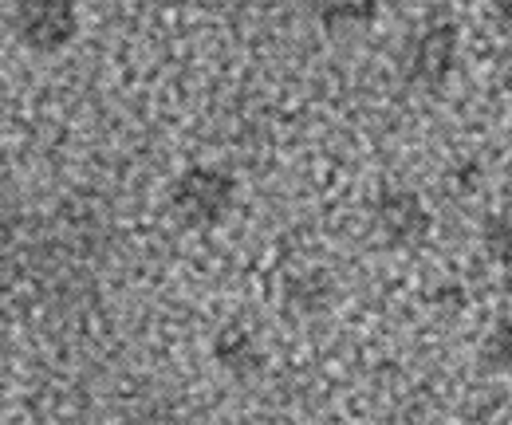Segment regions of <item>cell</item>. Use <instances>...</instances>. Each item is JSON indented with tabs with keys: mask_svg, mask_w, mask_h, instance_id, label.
Masks as SVG:
<instances>
[{
	"mask_svg": "<svg viewBox=\"0 0 512 425\" xmlns=\"http://www.w3.org/2000/svg\"><path fill=\"white\" fill-rule=\"evenodd\" d=\"M170 217L193 229L209 233L237 209V178L221 166H190L170 182Z\"/></svg>",
	"mask_w": 512,
	"mask_h": 425,
	"instance_id": "cell-1",
	"label": "cell"
},
{
	"mask_svg": "<svg viewBox=\"0 0 512 425\" xmlns=\"http://www.w3.org/2000/svg\"><path fill=\"white\" fill-rule=\"evenodd\" d=\"M461 60V32L453 20H430L406 44L402 75L418 91H442Z\"/></svg>",
	"mask_w": 512,
	"mask_h": 425,
	"instance_id": "cell-2",
	"label": "cell"
},
{
	"mask_svg": "<svg viewBox=\"0 0 512 425\" xmlns=\"http://www.w3.org/2000/svg\"><path fill=\"white\" fill-rule=\"evenodd\" d=\"M371 225L390 248H418L434 233V213L418 189L390 185L371 201Z\"/></svg>",
	"mask_w": 512,
	"mask_h": 425,
	"instance_id": "cell-3",
	"label": "cell"
},
{
	"mask_svg": "<svg viewBox=\"0 0 512 425\" xmlns=\"http://www.w3.org/2000/svg\"><path fill=\"white\" fill-rule=\"evenodd\" d=\"M12 32L28 52H64L79 36V12L67 0H28L12 8Z\"/></svg>",
	"mask_w": 512,
	"mask_h": 425,
	"instance_id": "cell-4",
	"label": "cell"
},
{
	"mask_svg": "<svg viewBox=\"0 0 512 425\" xmlns=\"http://www.w3.org/2000/svg\"><path fill=\"white\" fill-rule=\"evenodd\" d=\"M213 359L225 374L233 378H253L264 370V347L253 335V327L245 323H225L217 335H213Z\"/></svg>",
	"mask_w": 512,
	"mask_h": 425,
	"instance_id": "cell-5",
	"label": "cell"
},
{
	"mask_svg": "<svg viewBox=\"0 0 512 425\" xmlns=\"http://www.w3.org/2000/svg\"><path fill=\"white\" fill-rule=\"evenodd\" d=\"M335 296H339V288H335L331 272H323V268H308V272H296L284 280L288 315H323L335 304Z\"/></svg>",
	"mask_w": 512,
	"mask_h": 425,
	"instance_id": "cell-6",
	"label": "cell"
},
{
	"mask_svg": "<svg viewBox=\"0 0 512 425\" xmlns=\"http://www.w3.org/2000/svg\"><path fill=\"white\" fill-rule=\"evenodd\" d=\"M481 370L485 374H509L512 370V319H497L481 339Z\"/></svg>",
	"mask_w": 512,
	"mask_h": 425,
	"instance_id": "cell-7",
	"label": "cell"
},
{
	"mask_svg": "<svg viewBox=\"0 0 512 425\" xmlns=\"http://www.w3.org/2000/svg\"><path fill=\"white\" fill-rule=\"evenodd\" d=\"M481 244H485V256H489L493 264L512 268V205H505V209H497V213L485 217V225H481Z\"/></svg>",
	"mask_w": 512,
	"mask_h": 425,
	"instance_id": "cell-8",
	"label": "cell"
},
{
	"mask_svg": "<svg viewBox=\"0 0 512 425\" xmlns=\"http://www.w3.org/2000/svg\"><path fill=\"white\" fill-rule=\"evenodd\" d=\"M320 24L327 32H343V28H363V24H375L379 16V4H320L316 8Z\"/></svg>",
	"mask_w": 512,
	"mask_h": 425,
	"instance_id": "cell-9",
	"label": "cell"
},
{
	"mask_svg": "<svg viewBox=\"0 0 512 425\" xmlns=\"http://www.w3.org/2000/svg\"><path fill=\"white\" fill-rule=\"evenodd\" d=\"M493 16H497V24L505 28L512 36V0H501V4H493Z\"/></svg>",
	"mask_w": 512,
	"mask_h": 425,
	"instance_id": "cell-10",
	"label": "cell"
},
{
	"mask_svg": "<svg viewBox=\"0 0 512 425\" xmlns=\"http://www.w3.org/2000/svg\"><path fill=\"white\" fill-rule=\"evenodd\" d=\"M4 390H8V386H4V378H0V406H4V398H8V394H4Z\"/></svg>",
	"mask_w": 512,
	"mask_h": 425,
	"instance_id": "cell-11",
	"label": "cell"
}]
</instances>
